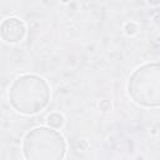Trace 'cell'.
<instances>
[{
  "instance_id": "1",
  "label": "cell",
  "mask_w": 160,
  "mask_h": 160,
  "mask_svg": "<svg viewBox=\"0 0 160 160\" xmlns=\"http://www.w3.org/2000/svg\"><path fill=\"white\" fill-rule=\"evenodd\" d=\"M64 151L62 138L48 129H34L25 141V154L28 158H61Z\"/></svg>"
}]
</instances>
